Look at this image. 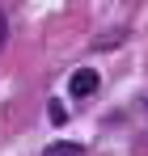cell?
Wrapping results in <instances>:
<instances>
[{"mask_svg": "<svg viewBox=\"0 0 148 156\" xmlns=\"http://www.w3.org/2000/svg\"><path fill=\"white\" fill-rule=\"evenodd\" d=\"M47 156H80V148L76 144H55V148H47Z\"/></svg>", "mask_w": 148, "mask_h": 156, "instance_id": "2", "label": "cell"}, {"mask_svg": "<svg viewBox=\"0 0 148 156\" xmlns=\"http://www.w3.org/2000/svg\"><path fill=\"white\" fill-rule=\"evenodd\" d=\"M98 72H93V68H76L72 72V80H68V93H72V97H89V93H98Z\"/></svg>", "mask_w": 148, "mask_h": 156, "instance_id": "1", "label": "cell"}, {"mask_svg": "<svg viewBox=\"0 0 148 156\" xmlns=\"http://www.w3.org/2000/svg\"><path fill=\"white\" fill-rule=\"evenodd\" d=\"M4 42H9V21H4V13H0V51H4Z\"/></svg>", "mask_w": 148, "mask_h": 156, "instance_id": "3", "label": "cell"}]
</instances>
